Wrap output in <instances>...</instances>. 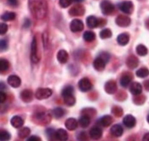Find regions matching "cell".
Here are the masks:
<instances>
[{"instance_id":"25","label":"cell","mask_w":149,"mask_h":141,"mask_svg":"<svg viewBox=\"0 0 149 141\" xmlns=\"http://www.w3.org/2000/svg\"><path fill=\"white\" fill-rule=\"evenodd\" d=\"M117 41H118V43L120 45L125 46V45H126L127 44L129 43V41H130V35L128 33H126V32L121 33V34H119L118 37Z\"/></svg>"},{"instance_id":"48","label":"cell","mask_w":149,"mask_h":141,"mask_svg":"<svg viewBox=\"0 0 149 141\" xmlns=\"http://www.w3.org/2000/svg\"><path fill=\"white\" fill-rule=\"evenodd\" d=\"M31 26V21L29 20V19H26L25 20V21H24V25H23V27L24 28H28L29 26Z\"/></svg>"},{"instance_id":"13","label":"cell","mask_w":149,"mask_h":141,"mask_svg":"<svg viewBox=\"0 0 149 141\" xmlns=\"http://www.w3.org/2000/svg\"><path fill=\"white\" fill-rule=\"evenodd\" d=\"M105 90L107 94H113L117 91V84L113 80H110L105 84Z\"/></svg>"},{"instance_id":"33","label":"cell","mask_w":149,"mask_h":141,"mask_svg":"<svg viewBox=\"0 0 149 141\" xmlns=\"http://www.w3.org/2000/svg\"><path fill=\"white\" fill-rule=\"evenodd\" d=\"M84 39L86 41V42H92L95 40V34L93 32H91V31H87L84 33Z\"/></svg>"},{"instance_id":"56","label":"cell","mask_w":149,"mask_h":141,"mask_svg":"<svg viewBox=\"0 0 149 141\" xmlns=\"http://www.w3.org/2000/svg\"><path fill=\"white\" fill-rule=\"evenodd\" d=\"M147 121H148V122L149 123V115L148 116V118H147Z\"/></svg>"},{"instance_id":"2","label":"cell","mask_w":149,"mask_h":141,"mask_svg":"<svg viewBox=\"0 0 149 141\" xmlns=\"http://www.w3.org/2000/svg\"><path fill=\"white\" fill-rule=\"evenodd\" d=\"M61 95L63 97L64 102L68 106H74L76 100L75 97L73 96V88L72 86H66L61 92Z\"/></svg>"},{"instance_id":"28","label":"cell","mask_w":149,"mask_h":141,"mask_svg":"<svg viewBox=\"0 0 149 141\" xmlns=\"http://www.w3.org/2000/svg\"><path fill=\"white\" fill-rule=\"evenodd\" d=\"M99 122L103 127H108L113 123V118L111 116L106 115L99 120Z\"/></svg>"},{"instance_id":"52","label":"cell","mask_w":149,"mask_h":141,"mask_svg":"<svg viewBox=\"0 0 149 141\" xmlns=\"http://www.w3.org/2000/svg\"><path fill=\"white\" fill-rule=\"evenodd\" d=\"M142 141H149V133H146V134H145V135L143 136Z\"/></svg>"},{"instance_id":"8","label":"cell","mask_w":149,"mask_h":141,"mask_svg":"<svg viewBox=\"0 0 149 141\" xmlns=\"http://www.w3.org/2000/svg\"><path fill=\"white\" fill-rule=\"evenodd\" d=\"M70 29L73 32H79L84 30V23L82 22L81 20L79 19H74L72 21L70 24Z\"/></svg>"},{"instance_id":"19","label":"cell","mask_w":149,"mask_h":141,"mask_svg":"<svg viewBox=\"0 0 149 141\" xmlns=\"http://www.w3.org/2000/svg\"><path fill=\"white\" fill-rule=\"evenodd\" d=\"M68 53L64 50V49H61L57 53V59L58 61L61 64H65L68 62Z\"/></svg>"},{"instance_id":"6","label":"cell","mask_w":149,"mask_h":141,"mask_svg":"<svg viewBox=\"0 0 149 141\" xmlns=\"http://www.w3.org/2000/svg\"><path fill=\"white\" fill-rule=\"evenodd\" d=\"M118 8L122 12L125 13L127 15L131 14L134 10V5L131 1H124L118 4Z\"/></svg>"},{"instance_id":"36","label":"cell","mask_w":149,"mask_h":141,"mask_svg":"<svg viewBox=\"0 0 149 141\" xmlns=\"http://www.w3.org/2000/svg\"><path fill=\"white\" fill-rule=\"evenodd\" d=\"M10 67V63L7 59H1L0 60V70L1 72H4L9 69Z\"/></svg>"},{"instance_id":"40","label":"cell","mask_w":149,"mask_h":141,"mask_svg":"<svg viewBox=\"0 0 149 141\" xmlns=\"http://www.w3.org/2000/svg\"><path fill=\"white\" fill-rule=\"evenodd\" d=\"M60 5L62 8H68V6H70L72 3V0H60L59 1Z\"/></svg>"},{"instance_id":"11","label":"cell","mask_w":149,"mask_h":141,"mask_svg":"<svg viewBox=\"0 0 149 141\" xmlns=\"http://www.w3.org/2000/svg\"><path fill=\"white\" fill-rule=\"evenodd\" d=\"M35 119L38 123L45 124L50 121V116L47 112H38L35 115Z\"/></svg>"},{"instance_id":"50","label":"cell","mask_w":149,"mask_h":141,"mask_svg":"<svg viewBox=\"0 0 149 141\" xmlns=\"http://www.w3.org/2000/svg\"><path fill=\"white\" fill-rule=\"evenodd\" d=\"M8 3L11 6H17V4H18V1L17 0H8Z\"/></svg>"},{"instance_id":"26","label":"cell","mask_w":149,"mask_h":141,"mask_svg":"<svg viewBox=\"0 0 149 141\" xmlns=\"http://www.w3.org/2000/svg\"><path fill=\"white\" fill-rule=\"evenodd\" d=\"M131 80H132V75L131 74H130V73L124 74L120 79L121 86H123L124 88H126V87H128V85L131 82Z\"/></svg>"},{"instance_id":"21","label":"cell","mask_w":149,"mask_h":141,"mask_svg":"<svg viewBox=\"0 0 149 141\" xmlns=\"http://www.w3.org/2000/svg\"><path fill=\"white\" fill-rule=\"evenodd\" d=\"M10 123H11V125L14 128H15V129H20V128H22L23 126L24 121H23V119L21 118V117H19V116H15V117H13V118H11Z\"/></svg>"},{"instance_id":"42","label":"cell","mask_w":149,"mask_h":141,"mask_svg":"<svg viewBox=\"0 0 149 141\" xmlns=\"http://www.w3.org/2000/svg\"><path fill=\"white\" fill-rule=\"evenodd\" d=\"M46 134L48 135V137H49V140H52V139H54V138L56 139V133H55L54 129H48L47 131H46Z\"/></svg>"},{"instance_id":"47","label":"cell","mask_w":149,"mask_h":141,"mask_svg":"<svg viewBox=\"0 0 149 141\" xmlns=\"http://www.w3.org/2000/svg\"><path fill=\"white\" fill-rule=\"evenodd\" d=\"M43 39H44V44H45V47H48V44H49V42H48V36H47V33L45 32L44 35H43Z\"/></svg>"},{"instance_id":"29","label":"cell","mask_w":149,"mask_h":141,"mask_svg":"<svg viewBox=\"0 0 149 141\" xmlns=\"http://www.w3.org/2000/svg\"><path fill=\"white\" fill-rule=\"evenodd\" d=\"M79 123L82 128L85 129L87 128L90 123H91V118L88 116V115H84L79 118Z\"/></svg>"},{"instance_id":"10","label":"cell","mask_w":149,"mask_h":141,"mask_svg":"<svg viewBox=\"0 0 149 141\" xmlns=\"http://www.w3.org/2000/svg\"><path fill=\"white\" fill-rule=\"evenodd\" d=\"M130 22H131L130 18L127 15H120L116 18V24L121 27H126L128 26H130Z\"/></svg>"},{"instance_id":"7","label":"cell","mask_w":149,"mask_h":141,"mask_svg":"<svg viewBox=\"0 0 149 141\" xmlns=\"http://www.w3.org/2000/svg\"><path fill=\"white\" fill-rule=\"evenodd\" d=\"M79 88L82 92H87L92 88V83L87 77H84L79 82Z\"/></svg>"},{"instance_id":"3","label":"cell","mask_w":149,"mask_h":141,"mask_svg":"<svg viewBox=\"0 0 149 141\" xmlns=\"http://www.w3.org/2000/svg\"><path fill=\"white\" fill-rule=\"evenodd\" d=\"M31 59H32V61L35 64H37L40 59V57L38 53V44H37L36 37H33V40L32 45H31Z\"/></svg>"},{"instance_id":"45","label":"cell","mask_w":149,"mask_h":141,"mask_svg":"<svg viewBox=\"0 0 149 141\" xmlns=\"http://www.w3.org/2000/svg\"><path fill=\"white\" fill-rule=\"evenodd\" d=\"M100 58H102V59H104L106 62L109 60V55L107 53H102L101 54V56H99Z\"/></svg>"},{"instance_id":"41","label":"cell","mask_w":149,"mask_h":141,"mask_svg":"<svg viewBox=\"0 0 149 141\" xmlns=\"http://www.w3.org/2000/svg\"><path fill=\"white\" fill-rule=\"evenodd\" d=\"M113 113L116 115V116H118V117H120V116H122L123 115V110L120 108V107H118V106H115L113 108Z\"/></svg>"},{"instance_id":"30","label":"cell","mask_w":149,"mask_h":141,"mask_svg":"<svg viewBox=\"0 0 149 141\" xmlns=\"http://www.w3.org/2000/svg\"><path fill=\"white\" fill-rule=\"evenodd\" d=\"M16 15L14 12H5L3 15H2L1 19L4 21H13L15 18Z\"/></svg>"},{"instance_id":"49","label":"cell","mask_w":149,"mask_h":141,"mask_svg":"<svg viewBox=\"0 0 149 141\" xmlns=\"http://www.w3.org/2000/svg\"><path fill=\"white\" fill-rule=\"evenodd\" d=\"M26 141H41V140L38 137H37V136H31V137H29L27 139Z\"/></svg>"},{"instance_id":"16","label":"cell","mask_w":149,"mask_h":141,"mask_svg":"<svg viewBox=\"0 0 149 141\" xmlns=\"http://www.w3.org/2000/svg\"><path fill=\"white\" fill-rule=\"evenodd\" d=\"M130 91L133 95H139L142 92V86L139 82H133L130 87Z\"/></svg>"},{"instance_id":"43","label":"cell","mask_w":149,"mask_h":141,"mask_svg":"<svg viewBox=\"0 0 149 141\" xmlns=\"http://www.w3.org/2000/svg\"><path fill=\"white\" fill-rule=\"evenodd\" d=\"M7 31H8V26H7V24H0V33H1V35L5 34V33L7 32Z\"/></svg>"},{"instance_id":"22","label":"cell","mask_w":149,"mask_h":141,"mask_svg":"<svg viewBox=\"0 0 149 141\" xmlns=\"http://www.w3.org/2000/svg\"><path fill=\"white\" fill-rule=\"evenodd\" d=\"M124 133V129L119 124H115L111 128V133L115 137H120Z\"/></svg>"},{"instance_id":"55","label":"cell","mask_w":149,"mask_h":141,"mask_svg":"<svg viewBox=\"0 0 149 141\" xmlns=\"http://www.w3.org/2000/svg\"><path fill=\"white\" fill-rule=\"evenodd\" d=\"M146 25H147V27L149 28V19L147 21V23H146Z\"/></svg>"},{"instance_id":"18","label":"cell","mask_w":149,"mask_h":141,"mask_svg":"<svg viewBox=\"0 0 149 141\" xmlns=\"http://www.w3.org/2000/svg\"><path fill=\"white\" fill-rule=\"evenodd\" d=\"M106 66V61L100 57H97L93 62V66L96 70H102L105 68Z\"/></svg>"},{"instance_id":"1","label":"cell","mask_w":149,"mask_h":141,"mask_svg":"<svg viewBox=\"0 0 149 141\" xmlns=\"http://www.w3.org/2000/svg\"><path fill=\"white\" fill-rule=\"evenodd\" d=\"M29 9L36 19L42 20L47 15L48 6L46 0H29Z\"/></svg>"},{"instance_id":"24","label":"cell","mask_w":149,"mask_h":141,"mask_svg":"<svg viewBox=\"0 0 149 141\" xmlns=\"http://www.w3.org/2000/svg\"><path fill=\"white\" fill-rule=\"evenodd\" d=\"M126 64L129 68H130V69H134V68H136V67L138 66V64H139V60H138V59L136 57V56H134V55H130V57H128V59H127Z\"/></svg>"},{"instance_id":"37","label":"cell","mask_w":149,"mask_h":141,"mask_svg":"<svg viewBox=\"0 0 149 141\" xmlns=\"http://www.w3.org/2000/svg\"><path fill=\"white\" fill-rule=\"evenodd\" d=\"M112 32L110 29L108 28H106V29H103L101 32H100V37L102 39H106V38H110L112 37Z\"/></svg>"},{"instance_id":"32","label":"cell","mask_w":149,"mask_h":141,"mask_svg":"<svg viewBox=\"0 0 149 141\" xmlns=\"http://www.w3.org/2000/svg\"><path fill=\"white\" fill-rule=\"evenodd\" d=\"M52 114H53L54 118H57L58 119V118H62V117L64 116V114H65V111H64L62 108H61V107H57V108H55V109L53 110Z\"/></svg>"},{"instance_id":"54","label":"cell","mask_w":149,"mask_h":141,"mask_svg":"<svg viewBox=\"0 0 149 141\" xmlns=\"http://www.w3.org/2000/svg\"><path fill=\"white\" fill-rule=\"evenodd\" d=\"M84 0H72V3H82Z\"/></svg>"},{"instance_id":"23","label":"cell","mask_w":149,"mask_h":141,"mask_svg":"<svg viewBox=\"0 0 149 141\" xmlns=\"http://www.w3.org/2000/svg\"><path fill=\"white\" fill-rule=\"evenodd\" d=\"M78 122L76 119L74 118H68L66 122H65V126L66 128L68 129V130H75L77 128H78Z\"/></svg>"},{"instance_id":"35","label":"cell","mask_w":149,"mask_h":141,"mask_svg":"<svg viewBox=\"0 0 149 141\" xmlns=\"http://www.w3.org/2000/svg\"><path fill=\"white\" fill-rule=\"evenodd\" d=\"M30 133H31V130H30L29 128H23L19 131L18 135H19V137L21 139H25V138H27L30 135Z\"/></svg>"},{"instance_id":"44","label":"cell","mask_w":149,"mask_h":141,"mask_svg":"<svg viewBox=\"0 0 149 141\" xmlns=\"http://www.w3.org/2000/svg\"><path fill=\"white\" fill-rule=\"evenodd\" d=\"M0 48H1V50L2 51L7 50V48H8V42H7V40H4V39L1 40Z\"/></svg>"},{"instance_id":"20","label":"cell","mask_w":149,"mask_h":141,"mask_svg":"<svg viewBox=\"0 0 149 141\" xmlns=\"http://www.w3.org/2000/svg\"><path fill=\"white\" fill-rule=\"evenodd\" d=\"M56 137L59 141H67L68 140V133L65 129H60L56 132Z\"/></svg>"},{"instance_id":"53","label":"cell","mask_w":149,"mask_h":141,"mask_svg":"<svg viewBox=\"0 0 149 141\" xmlns=\"http://www.w3.org/2000/svg\"><path fill=\"white\" fill-rule=\"evenodd\" d=\"M144 86H145V88L149 91V80H147V81H145L144 82Z\"/></svg>"},{"instance_id":"27","label":"cell","mask_w":149,"mask_h":141,"mask_svg":"<svg viewBox=\"0 0 149 141\" xmlns=\"http://www.w3.org/2000/svg\"><path fill=\"white\" fill-rule=\"evenodd\" d=\"M86 22L90 28H95L99 26V19H97L96 17H95L93 15H91L87 18Z\"/></svg>"},{"instance_id":"14","label":"cell","mask_w":149,"mask_h":141,"mask_svg":"<svg viewBox=\"0 0 149 141\" xmlns=\"http://www.w3.org/2000/svg\"><path fill=\"white\" fill-rule=\"evenodd\" d=\"M8 83L13 88H18L22 84V80L19 77L15 75H11L8 77Z\"/></svg>"},{"instance_id":"12","label":"cell","mask_w":149,"mask_h":141,"mask_svg":"<svg viewBox=\"0 0 149 141\" xmlns=\"http://www.w3.org/2000/svg\"><path fill=\"white\" fill-rule=\"evenodd\" d=\"M123 122L128 129H132L136 126V118H134L132 115H127L124 118Z\"/></svg>"},{"instance_id":"15","label":"cell","mask_w":149,"mask_h":141,"mask_svg":"<svg viewBox=\"0 0 149 141\" xmlns=\"http://www.w3.org/2000/svg\"><path fill=\"white\" fill-rule=\"evenodd\" d=\"M90 136L92 140H97L101 139V137L102 136V130L98 127H95L90 131Z\"/></svg>"},{"instance_id":"31","label":"cell","mask_w":149,"mask_h":141,"mask_svg":"<svg viewBox=\"0 0 149 141\" xmlns=\"http://www.w3.org/2000/svg\"><path fill=\"white\" fill-rule=\"evenodd\" d=\"M148 48H147L146 46H144L142 44L137 45V47H136V53H137L140 56H145V55H148Z\"/></svg>"},{"instance_id":"4","label":"cell","mask_w":149,"mask_h":141,"mask_svg":"<svg viewBox=\"0 0 149 141\" xmlns=\"http://www.w3.org/2000/svg\"><path fill=\"white\" fill-rule=\"evenodd\" d=\"M52 95V90L48 88H40L36 91L35 96L38 100H45Z\"/></svg>"},{"instance_id":"9","label":"cell","mask_w":149,"mask_h":141,"mask_svg":"<svg viewBox=\"0 0 149 141\" xmlns=\"http://www.w3.org/2000/svg\"><path fill=\"white\" fill-rule=\"evenodd\" d=\"M84 14V7L82 4H76L69 10V15L72 16H81Z\"/></svg>"},{"instance_id":"51","label":"cell","mask_w":149,"mask_h":141,"mask_svg":"<svg viewBox=\"0 0 149 141\" xmlns=\"http://www.w3.org/2000/svg\"><path fill=\"white\" fill-rule=\"evenodd\" d=\"M104 25H106V20H104V19H99V26H103Z\"/></svg>"},{"instance_id":"39","label":"cell","mask_w":149,"mask_h":141,"mask_svg":"<svg viewBox=\"0 0 149 141\" xmlns=\"http://www.w3.org/2000/svg\"><path fill=\"white\" fill-rule=\"evenodd\" d=\"M77 138H78V140L79 141H88V136H87L86 133L84 132V131H83V132H80V133L78 134Z\"/></svg>"},{"instance_id":"17","label":"cell","mask_w":149,"mask_h":141,"mask_svg":"<svg viewBox=\"0 0 149 141\" xmlns=\"http://www.w3.org/2000/svg\"><path fill=\"white\" fill-rule=\"evenodd\" d=\"M33 94L30 89H25L23 90L21 94V98L24 102L28 103L31 102L33 100Z\"/></svg>"},{"instance_id":"46","label":"cell","mask_w":149,"mask_h":141,"mask_svg":"<svg viewBox=\"0 0 149 141\" xmlns=\"http://www.w3.org/2000/svg\"><path fill=\"white\" fill-rule=\"evenodd\" d=\"M5 100H6V94H4L3 91H1L0 92V102L3 104Z\"/></svg>"},{"instance_id":"38","label":"cell","mask_w":149,"mask_h":141,"mask_svg":"<svg viewBox=\"0 0 149 141\" xmlns=\"http://www.w3.org/2000/svg\"><path fill=\"white\" fill-rule=\"evenodd\" d=\"M0 140L1 141H9L10 140V134L5 130H1L0 132Z\"/></svg>"},{"instance_id":"34","label":"cell","mask_w":149,"mask_h":141,"mask_svg":"<svg viewBox=\"0 0 149 141\" xmlns=\"http://www.w3.org/2000/svg\"><path fill=\"white\" fill-rule=\"evenodd\" d=\"M149 75V70L147 67H141L136 71V76L138 77H147Z\"/></svg>"},{"instance_id":"5","label":"cell","mask_w":149,"mask_h":141,"mask_svg":"<svg viewBox=\"0 0 149 141\" xmlns=\"http://www.w3.org/2000/svg\"><path fill=\"white\" fill-rule=\"evenodd\" d=\"M114 5L108 0H103L101 3V10H102V11L104 15H111L113 12L114 11Z\"/></svg>"}]
</instances>
